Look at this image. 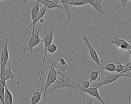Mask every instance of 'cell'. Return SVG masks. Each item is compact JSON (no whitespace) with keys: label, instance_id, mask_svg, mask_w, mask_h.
Instances as JSON below:
<instances>
[{"label":"cell","instance_id":"cell-1","mask_svg":"<svg viewBox=\"0 0 131 104\" xmlns=\"http://www.w3.org/2000/svg\"><path fill=\"white\" fill-rule=\"evenodd\" d=\"M54 65L57 73V78L53 85L47 91V93L51 92L52 91H53L55 89H57L61 88H64V87H70V88H73L76 90L75 93L72 95V96L75 95L77 93H79L80 94V92L77 87V85H75L71 80V78L72 75V73L66 74L63 73V72L60 71L57 68L56 66L55 62Z\"/></svg>","mask_w":131,"mask_h":104},{"label":"cell","instance_id":"cell-2","mask_svg":"<svg viewBox=\"0 0 131 104\" xmlns=\"http://www.w3.org/2000/svg\"><path fill=\"white\" fill-rule=\"evenodd\" d=\"M66 14V13L64 12L59 20L58 21L57 23L55 25V27L52 29V30L48 33V34H46V35L42 38L41 39V41L43 43V47H44V51H43V57H42V61L41 63V68H40V74H39V81H38V83L37 85V89H39L40 87V83L41 82V79H42V74L43 72V69H44V67H45V62H46V59L47 57V47L50 44L52 43L53 39H54V34L55 30L56 28L57 27L58 24H59L60 22L64 17V15Z\"/></svg>","mask_w":131,"mask_h":104},{"label":"cell","instance_id":"cell-3","mask_svg":"<svg viewBox=\"0 0 131 104\" xmlns=\"http://www.w3.org/2000/svg\"><path fill=\"white\" fill-rule=\"evenodd\" d=\"M55 61L51 60V67L50 69V70L47 74V79H46V81L45 83V85L43 87V88L41 89L42 92H43V96L45 97L47 94L48 89L49 87L52 84H54V82H55L56 78H57V71L56 70V68L55 67Z\"/></svg>","mask_w":131,"mask_h":104},{"label":"cell","instance_id":"cell-4","mask_svg":"<svg viewBox=\"0 0 131 104\" xmlns=\"http://www.w3.org/2000/svg\"><path fill=\"white\" fill-rule=\"evenodd\" d=\"M112 39L108 40V42L115 44L118 51L120 53L123 54L128 50H131V45L127 41L123 39L118 38L114 35H112Z\"/></svg>","mask_w":131,"mask_h":104},{"label":"cell","instance_id":"cell-5","mask_svg":"<svg viewBox=\"0 0 131 104\" xmlns=\"http://www.w3.org/2000/svg\"><path fill=\"white\" fill-rule=\"evenodd\" d=\"M43 23L40 22V24L39 25V27L36 31L35 33L31 34V37L29 40L27 46L24 49V51L25 52H28L30 54L33 53V48L37 46L38 44L40 43V42H41V39L40 38L39 34V32L41 27V25Z\"/></svg>","mask_w":131,"mask_h":104},{"label":"cell","instance_id":"cell-6","mask_svg":"<svg viewBox=\"0 0 131 104\" xmlns=\"http://www.w3.org/2000/svg\"><path fill=\"white\" fill-rule=\"evenodd\" d=\"M82 37H83V40L85 41V42L86 43V44L87 45V46H88V49L89 51L90 57H91V59L97 65L98 67V71L100 74L102 71V65L101 64V62L100 61L99 56H98L97 51L94 49V48L92 47V46L89 42L88 38L86 36H84V35Z\"/></svg>","mask_w":131,"mask_h":104},{"label":"cell","instance_id":"cell-7","mask_svg":"<svg viewBox=\"0 0 131 104\" xmlns=\"http://www.w3.org/2000/svg\"><path fill=\"white\" fill-rule=\"evenodd\" d=\"M3 37L5 38V42L3 44L1 51V62H2L4 67H6L9 58V54L8 51L9 39L5 34Z\"/></svg>","mask_w":131,"mask_h":104},{"label":"cell","instance_id":"cell-8","mask_svg":"<svg viewBox=\"0 0 131 104\" xmlns=\"http://www.w3.org/2000/svg\"><path fill=\"white\" fill-rule=\"evenodd\" d=\"M48 10H47V8L45 6H43L41 9H40L39 11L37 14V15L36 16V18H35V19L31 22V23L27 27L26 30V33H27L30 29L32 27V34L34 33V30H35V25L37 23V22L38 21H39V20L43 18V17L46 15V14L48 12Z\"/></svg>","mask_w":131,"mask_h":104},{"label":"cell","instance_id":"cell-9","mask_svg":"<svg viewBox=\"0 0 131 104\" xmlns=\"http://www.w3.org/2000/svg\"><path fill=\"white\" fill-rule=\"evenodd\" d=\"M120 77H122V74L117 73L116 74L112 75L109 76L108 77H107L106 78L104 79L103 80H102L100 82H99V83H98L97 84L93 85L92 86V87H97V88H98L102 86L110 84L115 82V81H116L117 79H118Z\"/></svg>","mask_w":131,"mask_h":104},{"label":"cell","instance_id":"cell-10","mask_svg":"<svg viewBox=\"0 0 131 104\" xmlns=\"http://www.w3.org/2000/svg\"><path fill=\"white\" fill-rule=\"evenodd\" d=\"M36 1H38L40 3L42 4L43 6H45L47 8L48 11L50 9L54 8H60L64 10V8L62 5L57 4V2H59L58 1L55 2L52 0H36Z\"/></svg>","mask_w":131,"mask_h":104},{"label":"cell","instance_id":"cell-11","mask_svg":"<svg viewBox=\"0 0 131 104\" xmlns=\"http://www.w3.org/2000/svg\"><path fill=\"white\" fill-rule=\"evenodd\" d=\"M0 71H2L5 77L6 80H8L9 79L13 80L15 77L14 73L11 70V65H9L8 68H6L4 67L2 62H1L0 64Z\"/></svg>","mask_w":131,"mask_h":104},{"label":"cell","instance_id":"cell-12","mask_svg":"<svg viewBox=\"0 0 131 104\" xmlns=\"http://www.w3.org/2000/svg\"><path fill=\"white\" fill-rule=\"evenodd\" d=\"M102 1V0H88V3L99 13L103 14L104 13V10L101 5Z\"/></svg>","mask_w":131,"mask_h":104},{"label":"cell","instance_id":"cell-13","mask_svg":"<svg viewBox=\"0 0 131 104\" xmlns=\"http://www.w3.org/2000/svg\"><path fill=\"white\" fill-rule=\"evenodd\" d=\"M42 93H43V92L41 89H37L36 91L34 92L32 95L31 100H30V103L37 104L41 99Z\"/></svg>","mask_w":131,"mask_h":104},{"label":"cell","instance_id":"cell-14","mask_svg":"<svg viewBox=\"0 0 131 104\" xmlns=\"http://www.w3.org/2000/svg\"><path fill=\"white\" fill-rule=\"evenodd\" d=\"M4 102L5 104H13V96L8 89L7 84L5 86Z\"/></svg>","mask_w":131,"mask_h":104},{"label":"cell","instance_id":"cell-15","mask_svg":"<svg viewBox=\"0 0 131 104\" xmlns=\"http://www.w3.org/2000/svg\"><path fill=\"white\" fill-rule=\"evenodd\" d=\"M59 2L61 3L62 6L64 8V12L67 14V19H70L72 17V15L70 11V8L71 7L70 6V0H59Z\"/></svg>","mask_w":131,"mask_h":104},{"label":"cell","instance_id":"cell-16","mask_svg":"<svg viewBox=\"0 0 131 104\" xmlns=\"http://www.w3.org/2000/svg\"><path fill=\"white\" fill-rule=\"evenodd\" d=\"M39 2L38 1H36L35 5L31 8V19L32 21H33L35 18H36V16L37 15L39 10Z\"/></svg>","mask_w":131,"mask_h":104},{"label":"cell","instance_id":"cell-17","mask_svg":"<svg viewBox=\"0 0 131 104\" xmlns=\"http://www.w3.org/2000/svg\"><path fill=\"white\" fill-rule=\"evenodd\" d=\"M56 66L57 68L61 72L65 71L67 68H68V65L66 61L64 60V59L61 58L59 59V63L57 64V65L56 64Z\"/></svg>","mask_w":131,"mask_h":104},{"label":"cell","instance_id":"cell-18","mask_svg":"<svg viewBox=\"0 0 131 104\" xmlns=\"http://www.w3.org/2000/svg\"><path fill=\"white\" fill-rule=\"evenodd\" d=\"M98 78H99V82H100L101 81V75L99 72L98 70L96 71H93L91 72L90 74V80L89 81L90 82L94 81L96 80Z\"/></svg>","mask_w":131,"mask_h":104},{"label":"cell","instance_id":"cell-19","mask_svg":"<svg viewBox=\"0 0 131 104\" xmlns=\"http://www.w3.org/2000/svg\"><path fill=\"white\" fill-rule=\"evenodd\" d=\"M89 4V3L84 0H70V6H81L84 5Z\"/></svg>","mask_w":131,"mask_h":104},{"label":"cell","instance_id":"cell-20","mask_svg":"<svg viewBox=\"0 0 131 104\" xmlns=\"http://www.w3.org/2000/svg\"><path fill=\"white\" fill-rule=\"evenodd\" d=\"M116 65L114 63H108L105 66H102V69H104L108 72H114L116 71Z\"/></svg>","mask_w":131,"mask_h":104},{"label":"cell","instance_id":"cell-21","mask_svg":"<svg viewBox=\"0 0 131 104\" xmlns=\"http://www.w3.org/2000/svg\"><path fill=\"white\" fill-rule=\"evenodd\" d=\"M120 3L118 4L117 7H116V9H117L118 8H121L122 9V10L124 11L126 8L129 6L128 4V1L129 0H119Z\"/></svg>","mask_w":131,"mask_h":104},{"label":"cell","instance_id":"cell-22","mask_svg":"<svg viewBox=\"0 0 131 104\" xmlns=\"http://www.w3.org/2000/svg\"><path fill=\"white\" fill-rule=\"evenodd\" d=\"M47 49V52H48L49 53L53 54L56 51L57 49V47L55 44L51 43L48 46Z\"/></svg>","mask_w":131,"mask_h":104},{"label":"cell","instance_id":"cell-23","mask_svg":"<svg viewBox=\"0 0 131 104\" xmlns=\"http://www.w3.org/2000/svg\"><path fill=\"white\" fill-rule=\"evenodd\" d=\"M4 92H5V87L2 86L0 83V101L2 104H5Z\"/></svg>","mask_w":131,"mask_h":104},{"label":"cell","instance_id":"cell-24","mask_svg":"<svg viewBox=\"0 0 131 104\" xmlns=\"http://www.w3.org/2000/svg\"><path fill=\"white\" fill-rule=\"evenodd\" d=\"M124 65L122 64L121 63V62H120L119 63L116 67V71L117 72V73L122 74L124 70Z\"/></svg>","mask_w":131,"mask_h":104},{"label":"cell","instance_id":"cell-25","mask_svg":"<svg viewBox=\"0 0 131 104\" xmlns=\"http://www.w3.org/2000/svg\"><path fill=\"white\" fill-rule=\"evenodd\" d=\"M131 70V62H129L128 63H127L126 64H125L124 65V70L122 73H123L124 72H127Z\"/></svg>","mask_w":131,"mask_h":104},{"label":"cell","instance_id":"cell-26","mask_svg":"<svg viewBox=\"0 0 131 104\" xmlns=\"http://www.w3.org/2000/svg\"><path fill=\"white\" fill-rule=\"evenodd\" d=\"M81 87H82L84 89H87L90 87V82L89 81H85L81 85H80Z\"/></svg>","mask_w":131,"mask_h":104},{"label":"cell","instance_id":"cell-27","mask_svg":"<svg viewBox=\"0 0 131 104\" xmlns=\"http://www.w3.org/2000/svg\"><path fill=\"white\" fill-rule=\"evenodd\" d=\"M29 1H31V0H21V1H20V2L19 4H17V5H15V7H16V8H17L18 7H19V6L22 5L23 4H25V3H26V2H27Z\"/></svg>","mask_w":131,"mask_h":104},{"label":"cell","instance_id":"cell-28","mask_svg":"<svg viewBox=\"0 0 131 104\" xmlns=\"http://www.w3.org/2000/svg\"><path fill=\"white\" fill-rule=\"evenodd\" d=\"M94 97L91 96V97H90V99H89V100L86 102V103H85V104H91L92 102V101H93V100H94Z\"/></svg>","mask_w":131,"mask_h":104},{"label":"cell","instance_id":"cell-29","mask_svg":"<svg viewBox=\"0 0 131 104\" xmlns=\"http://www.w3.org/2000/svg\"><path fill=\"white\" fill-rule=\"evenodd\" d=\"M129 104L130 103V84H129Z\"/></svg>","mask_w":131,"mask_h":104},{"label":"cell","instance_id":"cell-30","mask_svg":"<svg viewBox=\"0 0 131 104\" xmlns=\"http://www.w3.org/2000/svg\"><path fill=\"white\" fill-rule=\"evenodd\" d=\"M128 51L130 53V61H129V62H131V50H128Z\"/></svg>","mask_w":131,"mask_h":104},{"label":"cell","instance_id":"cell-31","mask_svg":"<svg viewBox=\"0 0 131 104\" xmlns=\"http://www.w3.org/2000/svg\"><path fill=\"white\" fill-rule=\"evenodd\" d=\"M128 36H129V37H131V35H128Z\"/></svg>","mask_w":131,"mask_h":104},{"label":"cell","instance_id":"cell-32","mask_svg":"<svg viewBox=\"0 0 131 104\" xmlns=\"http://www.w3.org/2000/svg\"><path fill=\"white\" fill-rule=\"evenodd\" d=\"M84 1H86V2H88V0H84Z\"/></svg>","mask_w":131,"mask_h":104},{"label":"cell","instance_id":"cell-33","mask_svg":"<svg viewBox=\"0 0 131 104\" xmlns=\"http://www.w3.org/2000/svg\"></svg>","mask_w":131,"mask_h":104}]
</instances>
